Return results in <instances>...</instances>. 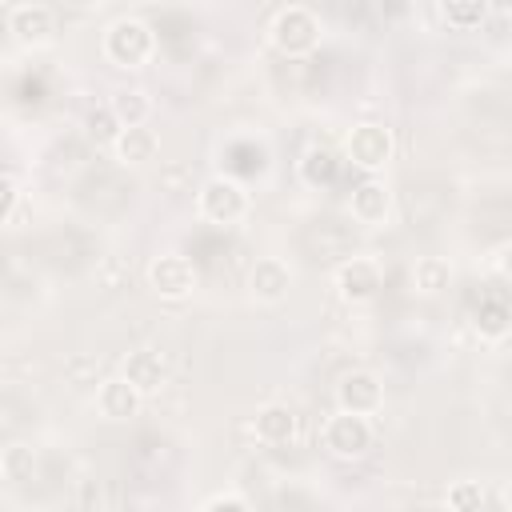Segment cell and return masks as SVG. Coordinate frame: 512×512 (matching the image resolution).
<instances>
[{
  "label": "cell",
  "instance_id": "obj_1",
  "mask_svg": "<svg viewBox=\"0 0 512 512\" xmlns=\"http://www.w3.org/2000/svg\"><path fill=\"white\" fill-rule=\"evenodd\" d=\"M104 60L116 68H144L156 56V28L140 16H116L104 28Z\"/></svg>",
  "mask_w": 512,
  "mask_h": 512
},
{
  "label": "cell",
  "instance_id": "obj_2",
  "mask_svg": "<svg viewBox=\"0 0 512 512\" xmlns=\"http://www.w3.org/2000/svg\"><path fill=\"white\" fill-rule=\"evenodd\" d=\"M320 36H324V24H320V16L308 4H284V8H276L272 24H268V40L284 56H308V52H316L320 48Z\"/></svg>",
  "mask_w": 512,
  "mask_h": 512
},
{
  "label": "cell",
  "instance_id": "obj_3",
  "mask_svg": "<svg viewBox=\"0 0 512 512\" xmlns=\"http://www.w3.org/2000/svg\"><path fill=\"white\" fill-rule=\"evenodd\" d=\"M344 156H348V164L360 168L364 176H376V172H384V168L392 164V156H396V136H392L388 124L364 120V124H356V128L348 132Z\"/></svg>",
  "mask_w": 512,
  "mask_h": 512
},
{
  "label": "cell",
  "instance_id": "obj_4",
  "mask_svg": "<svg viewBox=\"0 0 512 512\" xmlns=\"http://www.w3.org/2000/svg\"><path fill=\"white\" fill-rule=\"evenodd\" d=\"M196 212L216 224V228H228V224H240L248 216V192L240 180L232 176H208L196 192Z\"/></svg>",
  "mask_w": 512,
  "mask_h": 512
},
{
  "label": "cell",
  "instance_id": "obj_5",
  "mask_svg": "<svg viewBox=\"0 0 512 512\" xmlns=\"http://www.w3.org/2000/svg\"><path fill=\"white\" fill-rule=\"evenodd\" d=\"M320 440H324V448H328L336 460H360V456L372 448V424H368V416L336 412V416L324 420Z\"/></svg>",
  "mask_w": 512,
  "mask_h": 512
},
{
  "label": "cell",
  "instance_id": "obj_6",
  "mask_svg": "<svg viewBox=\"0 0 512 512\" xmlns=\"http://www.w3.org/2000/svg\"><path fill=\"white\" fill-rule=\"evenodd\" d=\"M148 288L160 296V300H184L192 296L196 288V264L180 252H160L148 260Z\"/></svg>",
  "mask_w": 512,
  "mask_h": 512
},
{
  "label": "cell",
  "instance_id": "obj_7",
  "mask_svg": "<svg viewBox=\"0 0 512 512\" xmlns=\"http://www.w3.org/2000/svg\"><path fill=\"white\" fill-rule=\"evenodd\" d=\"M384 408V384L376 372L368 368H352L340 376L336 384V412H352V416H376Z\"/></svg>",
  "mask_w": 512,
  "mask_h": 512
},
{
  "label": "cell",
  "instance_id": "obj_8",
  "mask_svg": "<svg viewBox=\"0 0 512 512\" xmlns=\"http://www.w3.org/2000/svg\"><path fill=\"white\" fill-rule=\"evenodd\" d=\"M4 28H8V36L16 44L40 48V44H48L56 36V12L48 4H32V0L28 4H12L4 12Z\"/></svg>",
  "mask_w": 512,
  "mask_h": 512
},
{
  "label": "cell",
  "instance_id": "obj_9",
  "mask_svg": "<svg viewBox=\"0 0 512 512\" xmlns=\"http://www.w3.org/2000/svg\"><path fill=\"white\" fill-rule=\"evenodd\" d=\"M332 284H336V292H340L344 304H368V300L384 288V272H380V264L368 260V256H348V260L336 268Z\"/></svg>",
  "mask_w": 512,
  "mask_h": 512
},
{
  "label": "cell",
  "instance_id": "obj_10",
  "mask_svg": "<svg viewBox=\"0 0 512 512\" xmlns=\"http://www.w3.org/2000/svg\"><path fill=\"white\" fill-rule=\"evenodd\" d=\"M348 212H352V220L364 224V228L388 224V216H392V188H388L384 180H376V176L360 180V184L352 188V196H348Z\"/></svg>",
  "mask_w": 512,
  "mask_h": 512
},
{
  "label": "cell",
  "instance_id": "obj_11",
  "mask_svg": "<svg viewBox=\"0 0 512 512\" xmlns=\"http://www.w3.org/2000/svg\"><path fill=\"white\" fill-rule=\"evenodd\" d=\"M248 292H252V300H260V304H280V300L292 292V268H288L280 256H260V260L248 268Z\"/></svg>",
  "mask_w": 512,
  "mask_h": 512
},
{
  "label": "cell",
  "instance_id": "obj_12",
  "mask_svg": "<svg viewBox=\"0 0 512 512\" xmlns=\"http://www.w3.org/2000/svg\"><path fill=\"white\" fill-rule=\"evenodd\" d=\"M120 376H124L140 396H152V392H160V388L168 384V360H164L156 348H136V352H128Z\"/></svg>",
  "mask_w": 512,
  "mask_h": 512
},
{
  "label": "cell",
  "instance_id": "obj_13",
  "mask_svg": "<svg viewBox=\"0 0 512 512\" xmlns=\"http://www.w3.org/2000/svg\"><path fill=\"white\" fill-rule=\"evenodd\" d=\"M296 428H300V420H296V412H292L288 404H264V408L256 412V420H252L256 440L268 444V448L292 444V440H296Z\"/></svg>",
  "mask_w": 512,
  "mask_h": 512
},
{
  "label": "cell",
  "instance_id": "obj_14",
  "mask_svg": "<svg viewBox=\"0 0 512 512\" xmlns=\"http://www.w3.org/2000/svg\"><path fill=\"white\" fill-rule=\"evenodd\" d=\"M144 396L124 380V376H108L100 388H96V408L104 420H132L140 412Z\"/></svg>",
  "mask_w": 512,
  "mask_h": 512
},
{
  "label": "cell",
  "instance_id": "obj_15",
  "mask_svg": "<svg viewBox=\"0 0 512 512\" xmlns=\"http://www.w3.org/2000/svg\"><path fill=\"white\" fill-rule=\"evenodd\" d=\"M112 152H116V160H120V164L136 168V164L156 160V152H160V136H156L148 124H140V128H124V132L116 136Z\"/></svg>",
  "mask_w": 512,
  "mask_h": 512
},
{
  "label": "cell",
  "instance_id": "obj_16",
  "mask_svg": "<svg viewBox=\"0 0 512 512\" xmlns=\"http://www.w3.org/2000/svg\"><path fill=\"white\" fill-rule=\"evenodd\" d=\"M108 108H112V116H116L120 128H140V124H148V116H152V96H148L144 88H120V92L108 100Z\"/></svg>",
  "mask_w": 512,
  "mask_h": 512
},
{
  "label": "cell",
  "instance_id": "obj_17",
  "mask_svg": "<svg viewBox=\"0 0 512 512\" xmlns=\"http://www.w3.org/2000/svg\"><path fill=\"white\" fill-rule=\"evenodd\" d=\"M412 284L420 296H440L452 284V264L444 256H420L412 264Z\"/></svg>",
  "mask_w": 512,
  "mask_h": 512
},
{
  "label": "cell",
  "instance_id": "obj_18",
  "mask_svg": "<svg viewBox=\"0 0 512 512\" xmlns=\"http://www.w3.org/2000/svg\"><path fill=\"white\" fill-rule=\"evenodd\" d=\"M336 172H340V160H336L332 148H308L304 160H300V180H304L308 188H324V184H332Z\"/></svg>",
  "mask_w": 512,
  "mask_h": 512
},
{
  "label": "cell",
  "instance_id": "obj_19",
  "mask_svg": "<svg viewBox=\"0 0 512 512\" xmlns=\"http://www.w3.org/2000/svg\"><path fill=\"white\" fill-rule=\"evenodd\" d=\"M448 512H488V484L484 480H456L448 488Z\"/></svg>",
  "mask_w": 512,
  "mask_h": 512
},
{
  "label": "cell",
  "instance_id": "obj_20",
  "mask_svg": "<svg viewBox=\"0 0 512 512\" xmlns=\"http://www.w3.org/2000/svg\"><path fill=\"white\" fill-rule=\"evenodd\" d=\"M476 332L484 340H504L508 336V304L500 296L480 300V308H476Z\"/></svg>",
  "mask_w": 512,
  "mask_h": 512
},
{
  "label": "cell",
  "instance_id": "obj_21",
  "mask_svg": "<svg viewBox=\"0 0 512 512\" xmlns=\"http://www.w3.org/2000/svg\"><path fill=\"white\" fill-rule=\"evenodd\" d=\"M440 16H444L448 28L468 32V28H480V24H484L488 4H484V0H448V4H440Z\"/></svg>",
  "mask_w": 512,
  "mask_h": 512
},
{
  "label": "cell",
  "instance_id": "obj_22",
  "mask_svg": "<svg viewBox=\"0 0 512 512\" xmlns=\"http://www.w3.org/2000/svg\"><path fill=\"white\" fill-rule=\"evenodd\" d=\"M84 132H88V140H92L96 148H112L124 128L116 124V116H112L108 104H96V108H88V116H84Z\"/></svg>",
  "mask_w": 512,
  "mask_h": 512
},
{
  "label": "cell",
  "instance_id": "obj_23",
  "mask_svg": "<svg viewBox=\"0 0 512 512\" xmlns=\"http://www.w3.org/2000/svg\"><path fill=\"white\" fill-rule=\"evenodd\" d=\"M204 512H248V504L240 496H212L204 504Z\"/></svg>",
  "mask_w": 512,
  "mask_h": 512
},
{
  "label": "cell",
  "instance_id": "obj_24",
  "mask_svg": "<svg viewBox=\"0 0 512 512\" xmlns=\"http://www.w3.org/2000/svg\"><path fill=\"white\" fill-rule=\"evenodd\" d=\"M16 208V184L0 172V220H8V212Z\"/></svg>",
  "mask_w": 512,
  "mask_h": 512
}]
</instances>
